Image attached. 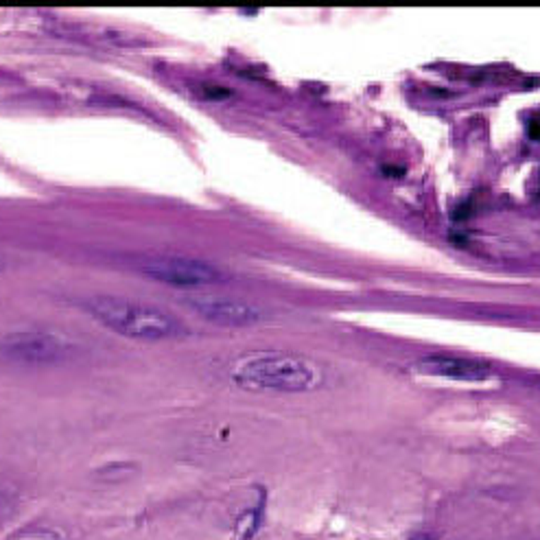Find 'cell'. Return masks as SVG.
<instances>
[{
  "instance_id": "obj_4",
  "label": "cell",
  "mask_w": 540,
  "mask_h": 540,
  "mask_svg": "<svg viewBox=\"0 0 540 540\" xmlns=\"http://www.w3.org/2000/svg\"><path fill=\"white\" fill-rule=\"evenodd\" d=\"M413 370L420 372L422 377L446 379L457 383H483L492 379L490 363L459 355H427L413 363Z\"/></svg>"
},
{
  "instance_id": "obj_2",
  "label": "cell",
  "mask_w": 540,
  "mask_h": 540,
  "mask_svg": "<svg viewBox=\"0 0 540 540\" xmlns=\"http://www.w3.org/2000/svg\"><path fill=\"white\" fill-rule=\"evenodd\" d=\"M86 307L110 331L129 339L158 341L182 333L180 322L171 313L155 307H147V304H138L112 295H97L90 298Z\"/></svg>"
},
{
  "instance_id": "obj_1",
  "label": "cell",
  "mask_w": 540,
  "mask_h": 540,
  "mask_svg": "<svg viewBox=\"0 0 540 540\" xmlns=\"http://www.w3.org/2000/svg\"><path fill=\"white\" fill-rule=\"evenodd\" d=\"M232 381L254 392L300 394L322 385V370L300 355L263 350L239 359L232 368Z\"/></svg>"
},
{
  "instance_id": "obj_8",
  "label": "cell",
  "mask_w": 540,
  "mask_h": 540,
  "mask_svg": "<svg viewBox=\"0 0 540 540\" xmlns=\"http://www.w3.org/2000/svg\"><path fill=\"white\" fill-rule=\"evenodd\" d=\"M16 510V499L7 490H0V525H3Z\"/></svg>"
},
{
  "instance_id": "obj_3",
  "label": "cell",
  "mask_w": 540,
  "mask_h": 540,
  "mask_svg": "<svg viewBox=\"0 0 540 540\" xmlns=\"http://www.w3.org/2000/svg\"><path fill=\"white\" fill-rule=\"evenodd\" d=\"M147 278L155 280L162 285L171 287H204L219 283L223 278L221 271L204 261H195V258L186 256H160L151 258L143 267H140Z\"/></svg>"
},
{
  "instance_id": "obj_6",
  "label": "cell",
  "mask_w": 540,
  "mask_h": 540,
  "mask_svg": "<svg viewBox=\"0 0 540 540\" xmlns=\"http://www.w3.org/2000/svg\"><path fill=\"white\" fill-rule=\"evenodd\" d=\"M3 352L11 359L42 363L64 357L66 341L51 333H18L3 341Z\"/></svg>"
},
{
  "instance_id": "obj_5",
  "label": "cell",
  "mask_w": 540,
  "mask_h": 540,
  "mask_svg": "<svg viewBox=\"0 0 540 540\" xmlns=\"http://www.w3.org/2000/svg\"><path fill=\"white\" fill-rule=\"evenodd\" d=\"M189 307L204 319L217 326H252L263 317L261 309L243 300L221 295H197L189 300Z\"/></svg>"
},
{
  "instance_id": "obj_7",
  "label": "cell",
  "mask_w": 540,
  "mask_h": 540,
  "mask_svg": "<svg viewBox=\"0 0 540 540\" xmlns=\"http://www.w3.org/2000/svg\"><path fill=\"white\" fill-rule=\"evenodd\" d=\"M9 540H61V536L53 529H46V527H31V529L13 534Z\"/></svg>"
}]
</instances>
